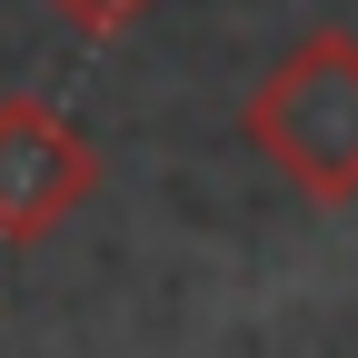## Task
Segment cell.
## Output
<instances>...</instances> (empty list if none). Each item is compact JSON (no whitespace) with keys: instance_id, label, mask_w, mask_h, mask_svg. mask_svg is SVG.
<instances>
[{"instance_id":"6da1fadb","label":"cell","mask_w":358,"mask_h":358,"mask_svg":"<svg viewBox=\"0 0 358 358\" xmlns=\"http://www.w3.org/2000/svg\"><path fill=\"white\" fill-rule=\"evenodd\" d=\"M249 150L319 209H358V30H308L249 80Z\"/></svg>"},{"instance_id":"7a4b0ae2","label":"cell","mask_w":358,"mask_h":358,"mask_svg":"<svg viewBox=\"0 0 358 358\" xmlns=\"http://www.w3.org/2000/svg\"><path fill=\"white\" fill-rule=\"evenodd\" d=\"M90 199H100L90 129L40 90H0V249H40Z\"/></svg>"},{"instance_id":"3957f363","label":"cell","mask_w":358,"mask_h":358,"mask_svg":"<svg viewBox=\"0 0 358 358\" xmlns=\"http://www.w3.org/2000/svg\"><path fill=\"white\" fill-rule=\"evenodd\" d=\"M40 10H50V20H70L80 40H129V30L159 10V0H40Z\"/></svg>"}]
</instances>
